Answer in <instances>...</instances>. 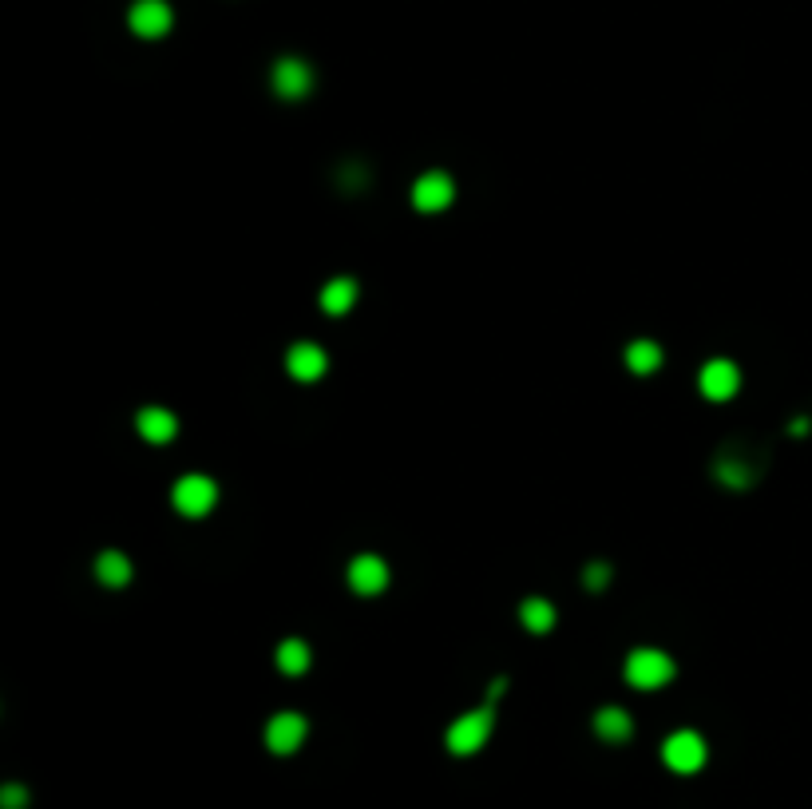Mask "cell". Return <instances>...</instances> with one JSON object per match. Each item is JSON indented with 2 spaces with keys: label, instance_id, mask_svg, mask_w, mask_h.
<instances>
[{
  "label": "cell",
  "instance_id": "1",
  "mask_svg": "<svg viewBox=\"0 0 812 809\" xmlns=\"http://www.w3.org/2000/svg\"><path fill=\"white\" fill-rule=\"evenodd\" d=\"M492 718H496V710H492V702H484L480 710H472V714H464V718H456L452 726H448V734H444V742H448V750L456 754V758H468V754H476V750H484V742L492 738Z\"/></svg>",
  "mask_w": 812,
  "mask_h": 809
},
{
  "label": "cell",
  "instance_id": "2",
  "mask_svg": "<svg viewBox=\"0 0 812 809\" xmlns=\"http://www.w3.org/2000/svg\"><path fill=\"white\" fill-rule=\"evenodd\" d=\"M674 679V659L666 651H654V647H638L630 651L626 659V683L638 687V691H658Z\"/></svg>",
  "mask_w": 812,
  "mask_h": 809
},
{
  "label": "cell",
  "instance_id": "3",
  "mask_svg": "<svg viewBox=\"0 0 812 809\" xmlns=\"http://www.w3.org/2000/svg\"><path fill=\"white\" fill-rule=\"evenodd\" d=\"M662 762L674 770V774H698L706 766V738L694 734V730H678L666 738L662 746Z\"/></svg>",
  "mask_w": 812,
  "mask_h": 809
},
{
  "label": "cell",
  "instance_id": "4",
  "mask_svg": "<svg viewBox=\"0 0 812 809\" xmlns=\"http://www.w3.org/2000/svg\"><path fill=\"white\" fill-rule=\"evenodd\" d=\"M452 199H456V183H452L444 171H428V175H420V179L412 183V207L424 211V215L448 211Z\"/></svg>",
  "mask_w": 812,
  "mask_h": 809
},
{
  "label": "cell",
  "instance_id": "5",
  "mask_svg": "<svg viewBox=\"0 0 812 809\" xmlns=\"http://www.w3.org/2000/svg\"><path fill=\"white\" fill-rule=\"evenodd\" d=\"M171 500H175V508L183 512V516H206L210 508H214V500H218V484L210 480V476H183L179 484H175V492H171Z\"/></svg>",
  "mask_w": 812,
  "mask_h": 809
},
{
  "label": "cell",
  "instance_id": "6",
  "mask_svg": "<svg viewBox=\"0 0 812 809\" xmlns=\"http://www.w3.org/2000/svg\"><path fill=\"white\" fill-rule=\"evenodd\" d=\"M127 24L143 40H159L171 32V4L167 0H135L127 12Z\"/></svg>",
  "mask_w": 812,
  "mask_h": 809
},
{
  "label": "cell",
  "instance_id": "7",
  "mask_svg": "<svg viewBox=\"0 0 812 809\" xmlns=\"http://www.w3.org/2000/svg\"><path fill=\"white\" fill-rule=\"evenodd\" d=\"M309 88H313V72H309L305 60L282 56V60L274 64V92H278L282 100H302V96H309Z\"/></svg>",
  "mask_w": 812,
  "mask_h": 809
},
{
  "label": "cell",
  "instance_id": "8",
  "mask_svg": "<svg viewBox=\"0 0 812 809\" xmlns=\"http://www.w3.org/2000/svg\"><path fill=\"white\" fill-rule=\"evenodd\" d=\"M305 730H309V726H305L302 714H294V710L274 714L270 726H266V746H270L274 754H294L305 742Z\"/></svg>",
  "mask_w": 812,
  "mask_h": 809
},
{
  "label": "cell",
  "instance_id": "9",
  "mask_svg": "<svg viewBox=\"0 0 812 809\" xmlns=\"http://www.w3.org/2000/svg\"><path fill=\"white\" fill-rule=\"evenodd\" d=\"M698 385H702V393H706L710 401H729V397L741 389V373H737V365H733V361L713 357V361H706V369H702Z\"/></svg>",
  "mask_w": 812,
  "mask_h": 809
},
{
  "label": "cell",
  "instance_id": "10",
  "mask_svg": "<svg viewBox=\"0 0 812 809\" xmlns=\"http://www.w3.org/2000/svg\"><path fill=\"white\" fill-rule=\"evenodd\" d=\"M349 587L357 595H381L389 587V564L381 556H357L349 564Z\"/></svg>",
  "mask_w": 812,
  "mask_h": 809
},
{
  "label": "cell",
  "instance_id": "11",
  "mask_svg": "<svg viewBox=\"0 0 812 809\" xmlns=\"http://www.w3.org/2000/svg\"><path fill=\"white\" fill-rule=\"evenodd\" d=\"M325 365H329L325 349L313 346V342H298V346H290V353H286V373H290L294 381H317V377L325 373Z\"/></svg>",
  "mask_w": 812,
  "mask_h": 809
},
{
  "label": "cell",
  "instance_id": "12",
  "mask_svg": "<svg viewBox=\"0 0 812 809\" xmlns=\"http://www.w3.org/2000/svg\"><path fill=\"white\" fill-rule=\"evenodd\" d=\"M135 425H139V437L151 441V445H167V441H175V433H179L175 413H167V409H159V405H147Z\"/></svg>",
  "mask_w": 812,
  "mask_h": 809
},
{
  "label": "cell",
  "instance_id": "13",
  "mask_svg": "<svg viewBox=\"0 0 812 809\" xmlns=\"http://www.w3.org/2000/svg\"><path fill=\"white\" fill-rule=\"evenodd\" d=\"M353 302H357V282H353V278H329V282L321 286V310H325V314L341 318V314L353 310Z\"/></svg>",
  "mask_w": 812,
  "mask_h": 809
},
{
  "label": "cell",
  "instance_id": "14",
  "mask_svg": "<svg viewBox=\"0 0 812 809\" xmlns=\"http://www.w3.org/2000/svg\"><path fill=\"white\" fill-rule=\"evenodd\" d=\"M630 730H634V722H630V714L618 710V706H603V710L595 714V734H599L603 742H626Z\"/></svg>",
  "mask_w": 812,
  "mask_h": 809
},
{
  "label": "cell",
  "instance_id": "15",
  "mask_svg": "<svg viewBox=\"0 0 812 809\" xmlns=\"http://www.w3.org/2000/svg\"><path fill=\"white\" fill-rule=\"evenodd\" d=\"M519 619H523V627H527V631L543 635V631H551V627H555V607H551L547 599L531 595V599L519 607Z\"/></svg>",
  "mask_w": 812,
  "mask_h": 809
},
{
  "label": "cell",
  "instance_id": "16",
  "mask_svg": "<svg viewBox=\"0 0 812 809\" xmlns=\"http://www.w3.org/2000/svg\"><path fill=\"white\" fill-rule=\"evenodd\" d=\"M626 365H630V373L646 377V373H654L662 365V349L654 346V342H646V338H638V342L626 346Z\"/></svg>",
  "mask_w": 812,
  "mask_h": 809
},
{
  "label": "cell",
  "instance_id": "17",
  "mask_svg": "<svg viewBox=\"0 0 812 809\" xmlns=\"http://www.w3.org/2000/svg\"><path fill=\"white\" fill-rule=\"evenodd\" d=\"M96 576L107 583V587H123L131 579V560L123 552H103L96 560Z\"/></svg>",
  "mask_w": 812,
  "mask_h": 809
},
{
  "label": "cell",
  "instance_id": "18",
  "mask_svg": "<svg viewBox=\"0 0 812 809\" xmlns=\"http://www.w3.org/2000/svg\"><path fill=\"white\" fill-rule=\"evenodd\" d=\"M305 667H309V647H305L302 639H286L278 647V671L282 675H302Z\"/></svg>",
  "mask_w": 812,
  "mask_h": 809
},
{
  "label": "cell",
  "instance_id": "19",
  "mask_svg": "<svg viewBox=\"0 0 812 809\" xmlns=\"http://www.w3.org/2000/svg\"><path fill=\"white\" fill-rule=\"evenodd\" d=\"M717 476L725 480V484H733V488H745V484H753V464L749 461H737V457H725V461L717 464Z\"/></svg>",
  "mask_w": 812,
  "mask_h": 809
},
{
  "label": "cell",
  "instance_id": "20",
  "mask_svg": "<svg viewBox=\"0 0 812 809\" xmlns=\"http://www.w3.org/2000/svg\"><path fill=\"white\" fill-rule=\"evenodd\" d=\"M28 806V790L24 786H4L0 790V809H24Z\"/></svg>",
  "mask_w": 812,
  "mask_h": 809
},
{
  "label": "cell",
  "instance_id": "21",
  "mask_svg": "<svg viewBox=\"0 0 812 809\" xmlns=\"http://www.w3.org/2000/svg\"><path fill=\"white\" fill-rule=\"evenodd\" d=\"M607 579H610L607 564H591V568H587V587H591V591H603V587H607Z\"/></svg>",
  "mask_w": 812,
  "mask_h": 809
}]
</instances>
